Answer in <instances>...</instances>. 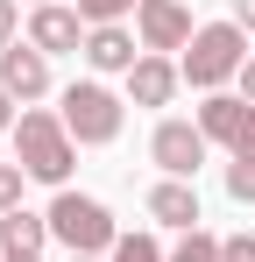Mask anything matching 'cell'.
I'll return each mask as SVG.
<instances>
[{"label":"cell","instance_id":"obj_1","mask_svg":"<svg viewBox=\"0 0 255 262\" xmlns=\"http://www.w3.org/2000/svg\"><path fill=\"white\" fill-rule=\"evenodd\" d=\"M14 163L36 177V184H57L71 191V163H78V142L57 114H22L14 121Z\"/></svg>","mask_w":255,"mask_h":262},{"label":"cell","instance_id":"obj_2","mask_svg":"<svg viewBox=\"0 0 255 262\" xmlns=\"http://www.w3.org/2000/svg\"><path fill=\"white\" fill-rule=\"evenodd\" d=\"M241 64H248V29L241 21H206L199 36H192V50H184V78L199 92H220L227 78H241Z\"/></svg>","mask_w":255,"mask_h":262},{"label":"cell","instance_id":"obj_3","mask_svg":"<svg viewBox=\"0 0 255 262\" xmlns=\"http://www.w3.org/2000/svg\"><path fill=\"white\" fill-rule=\"evenodd\" d=\"M50 234H57L71 255H99V248L121 241V234H114V213H107L99 199H85V191H57V199H50Z\"/></svg>","mask_w":255,"mask_h":262},{"label":"cell","instance_id":"obj_4","mask_svg":"<svg viewBox=\"0 0 255 262\" xmlns=\"http://www.w3.org/2000/svg\"><path fill=\"white\" fill-rule=\"evenodd\" d=\"M64 128H71V142H85V149H107L114 135H121V99L99 85V78H78V85L64 92V114H57Z\"/></svg>","mask_w":255,"mask_h":262},{"label":"cell","instance_id":"obj_5","mask_svg":"<svg viewBox=\"0 0 255 262\" xmlns=\"http://www.w3.org/2000/svg\"><path fill=\"white\" fill-rule=\"evenodd\" d=\"M199 135H206V142H227L234 156H255V106L234 99V92H206V106H199Z\"/></svg>","mask_w":255,"mask_h":262},{"label":"cell","instance_id":"obj_6","mask_svg":"<svg viewBox=\"0 0 255 262\" xmlns=\"http://www.w3.org/2000/svg\"><path fill=\"white\" fill-rule=\"evenodd\" d=\"M149 156H156V170L163 177H199V163H206V135H199V121H156V135H149Z\"/></svg>","mask_w":255,"mask_h":262},{"label":"cell","instance_id":"obj_7","mask_svg":"<svg viewBox=\"0 0 255 262\" xmlns=\"http://www.w3.org/2000/svg\"><path fill=\"white\" fill-rule=\"evenodd\" d=\"M135 29H142V50H149V57H163V50H184L192 36H199L184 0H135Z\"/></svg>","mask_w":255,"mask_h":262},{"label":"cell","instance_id":"obj_8","mask_svg":"<svg viewBox=\"0 0 255 262\" xmlns=\"http://www.w3.org/2000/svg\"><path fill=\"white\" fill-rule=\"evenodd\" d=\"M85 36H92V29H85V14H78V7H57V0H50V7H36V14H29V43H36L42 57L85 50Z\"/></svg>","mask_w":255,"mask_h":262},{"label":"cell","instance_id":"obj_9","mask_svg":"<svg viewBox=\"0 0 255 262\" xmlns=\"http://www.w3.org/2000/svg\"><path fill=\"white\" fill-rule=\"evenodd\" d=\"M0 85L14 92V99H42V92H50V57H42L36 43L0 50Z\"/></svg>","mask_w":255,"mask_h":262},{"label":"cell","instance_id":"obj_10","mask_svg":"<svg viewBox=\"0 0 255 262\" xmlns=\"http://www.w3.org/2000/svg\"><path fill=\"white\" fill-rule=\"evenodd\" d=\"M142 206H149V220H163V227H177V234H192V227H199V191H192V184H184V177H163V184H149V199H142Z\"/></svg>","mask_w":255,"mask_h":262},{"label":"cell","instance_id":"obj_11","mask_svg":"<svg viewBox=\"0 0 255 262\" xmlns=\"http://www.w3.org/2000/svg\"><path fill=\"white\" fill-rule=\"evenodd\" d=\"M177 85H184V71H177L170 57H142V64L128 71V99H135V106H170Z\"/></svg>","mask_w":255,"mask_h":262},{"label":"cell","instance_id":"obj_12","mask_svg":"<svg viewBox=\"0 0 255 262\" xmlns=\"http://www.w3.org/2000/svg\"><path fill=\"white\" fill-rule=\"evenodd\" d=\"M85 64H92V71H135V64H142V57H149V50H135V36H128L121 21H114V29H92V36H85V50H78Z\"/></svg>","mask_w":255,"mask_h":262},{"label":"cell","instance_id":"obj_13","mask_svg":"<svg viewBox=\"0 0 255 262\" xmlns=\"http://www.w3.org/2000/svg\"><path fill=\"white\" fill-rule=\"evenodd\" d=\"M42 241H50V213H29V206L0 213V255H42Z\"/></svg>","mask_w":255,"mask_h":262},{"label":"cell","instance_id":"obj_14","mask_svg":"<svg viewBox=\"0 0 255 262\" xmlns=\"http://www.w3.org/2000/svg\"><path fill=\"white\" fill-rule=\"evenodd\" d=\"M170 262H220V234H206V227H192L177 248H170Z\"/></svg>","mask_w":255,"mask_h":262},{"label":"cell","instance_id":"obj_15","mask_svg":"<svg viewBox=\"0 0 255 262\" xmlns=\"http://www.w3.org/2000/svg\"><path fill=\"white\" fill-rule=\"evenodd\" d=\"M227 199L234 206H255V156H234L227 163Z\"/></svg>","mask_w":255,"mask_h":262},{"label":"cell","instance_id":"obj_16","mask_svg":"<svg viewBox=\"0 0 255 262\" xmlns=\"http://www.w3.org/2000/svg\"><path fill=\"white\" fill-rule=\"evenodd\" d=\"M114 262H170V255L156 248V234H121L114 241Z\"/></svg>","mask_w":255,"mask_h":262},{"label":"cell","instance_id":"obj_17","mask_svg":"<svg viewBox=\"0 0 255 262\" xmlns=\"http://www.w3.org/2000/svg\"><path fill=\"white\" fill-rule=\"evenodd\" d=\"M78 14H85V29H114L121 14H135V0H78Z\"/></svg>","mask_w":255,"mask_h":262},{"label":"cell","instance_id":"obj_18","mask_svg":"<svg viewBox=\"0 0 255 262\" xmlns=\"http://www.w3.org/2000/svg\"><path fill=\"white\" fill-rule=\"evenodd\" d=\"M22 184H29L22 163H0V213H14V206H22Z\"/></svg>","mask_w":255,"mask_h":262},{"label":"cell","instance_id":"obj_19","mask_svg":"<svg viewBox=\"0 0 255 262\" xmlns=\"http://www.w3.org/2000/svg\"><path fill=\"white\" fill-rule=\"evenodd\" d=\"M220 262H255V234H227L220 241Z\"/></svg>","mask_w":255,"mask_h":262},{"label":"cell","instance_id":"obj_20","mask_svg":"<svg viewBox=\"0 0 255 262\" xmlns=\"http://www.w3.org/2000/svg\"><path fill=\"white\" fill-rule=\"evenodd\" d=\"M14 29H22V7L0 0V50H14Z\"/></svg>","mask_w":255,"mask_h":262},{"label":"cell","instance_id":"obj_21","mask_svg":"<svg viewBox=\"0 0 255 262\" xmlns=\"http://www.w3.org/2000/svg\"><path fill=\"white\" fill-rule=\"evenodd\" d=\"M7 128H14V92L0 85V135H7Z\"/></svg>","mask_w":255,"mask_h":262},{"label":"cell","instance_id":"obj_22","mask_svg":"<svg viewBox=\"0 0 255 262\" xmlns=\"http://www.w3.org/2000/svg\"><path fill=\"white\" fill-rule=\"evenodd\" d=\"M241 99H248V106H255V57H248V64H241Z\"/></svg>","mask_w":255,"mask_h":262},{"label":"cell","instance_id":"obj_23","mask_svg":"<svg viewBox=\"0 0 255 262\" xmlns=\"http://www.w3.org/2000/svg\"><path fill=\"white\" fill-rule=\"evenodd\" d=\"M234 21H241V29H255V0H234Z\"/></svg>","mask_w":255,"mask_h":262},{"label":"cell","instance_id":"obj_24","mask_svg":"<svg viewBox=\"0 0 255 262\" xmlns=\"http://www.w3.org/2000/svg\"><path fill=\"white\" fill-rule=\"evenodd\" d=\"M0 262H42V255H0Z\"/></svg>","mask_w":255,"mask_h":262},{"label":"cell","instance_id":"obj_25","mask_svg":"<svg viewBox=\"0 0 255 262\" xmlns=\"http://www.w3.org/2000/svg\"><path fill=\"white\" fill-rule=\"evenodd\" d=\"M71 262H99V255H71Z\"/></svg>","mask_w":255,"mask_h":262},{"label":"cell","instance_id":"obj_26","mask_svg":"<svg viewBox=\"0 0 255 262\" xmlns=\"http://www.w3.org/2000/svg\"><path fill=\"white\" fill-rule=\"evenodd\" d=\"M29 7H50V0H29Z\"/></svg>","mask_w":255,"mask_h":262}]
</instances>
